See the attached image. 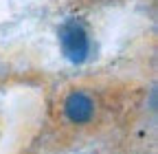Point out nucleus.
Listing matches in <instances>:
<instances>
[{
	"mask_svg": "<svg viewBox=\"0 0 158 154\" xmlns=\"http://www.w3.org/2000/svg\"><path fill=\"white\" fill-rule=\"evenodd\" d=\"M112 108L106 99V90L79 84L66 88L57 99L55 117L57 123L64 130H77V132H92L97 126H101L106 119V112Z\"/></svg>",
	"mask_w": 158,
	"mask_h": 154,
	"instance_id": "1",
	"label": "nucleus"
},
{
	"mask_svg": "<svg viewBox=\"0 0 158 154\" xmlns=\"http://www.w3.org/2000/svg\"><path fill=\"white\" fill-rule=\"evenodd\" d=\"M57 44L62 57L75 66L88 64L97 51L92 29L79 15H68L57 24Z\"/></svg>",
	"mask_w": 158,
	"mask_h": 154,
	"instance_id": "2",
	"label": "nucleus"
},
{
	"mask_svg": "<svg viewBox=\"0 0 158 154\" xmlns=\"http://www.w3.org/2000/svg\"><path fill=\"white\" fill-rule=\"evenodd\" d=\"M5 134H7V121L2 117V110H0V148H2V143H5Z\"/></svg>",
	"mask_w": 158,
	"mask_h": 154,
	"instance_id": "3",
	"label": "nucleus"
}]
</instances>
